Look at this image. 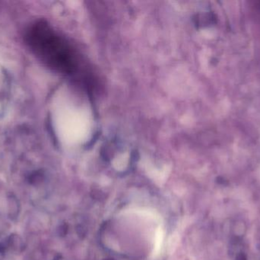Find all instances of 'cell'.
<instances>
[{
    "instance_id": "obj_1",
    "label": "cell",
    "mask_w": 260,
    "mask_h": 260,
    "mask_svg": "<svg viewBox=\"0 0 260 260\" xmlns=\"http://www.w3.org/2000/svg\"><path fill=\"white\" fill-rule=\"evenodd\" d=\"M25 41L32 52L52 70L78 79L85 86L94 85V76L80 53L47 21L31 24L26 32Z\"/></svg>"
}]
</instances>
